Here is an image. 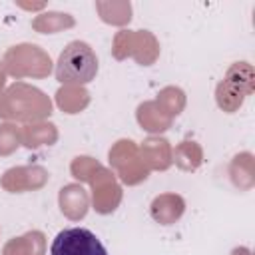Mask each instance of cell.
Returning <instances> with one entry per match:
<instances>
[{
    "label": "cell",
    "instance_id": "obj_1",
    "mask_svg": "<svg viewBox=\"0 0 255 255\" xmlns=\"http://www.w3.org/2000/svg\"><path fill=\"white\" fill-rule=\"evenodd\" d=\"M96 74H98V58L96 52L90 48V44L74 40L62 50L56 64V80L60 84H70V86L88 84L96 78Z\"/></svg>",
    "mask_w": 255,
    "mask_h": 255
},
{
    "label": "cell",
    "instance_id": "obj_2",
    "mask_svg": "<svg viewBox=\"0 0 255 255\" xmlns=\"http://www.w3.org/2000/svg\"><path fill=\"white\" fill-rule=\"evenodd\" d=\"M50 255H108V251L90 229L68 227L54 237Z\"/></svg>",
    "mask_w": 255,
    "mask_h": 255
}]
</instances>
